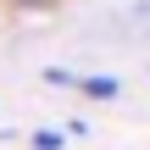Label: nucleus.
Here are the masks:
<instances>
[{
  "label": "nucleus",
  "mask_w": 150,
  "mask_h": 150,
  "mask_svg": "<svg viewBox=\"0 0 150 150\" xmlns=\"http://www.w3.org/2000/svg\"><path fill=\"white\" fill-rule=\"evenodd\" d=\"M72 89H83L89 100H117V95H122V83H117L111 72H89V78H72Z\"/></svg>",
  "instance_id": "f257e3e1"
},
{
  "label": "nucleus",
  "mask_w": 150,
  "mask_h": 150,
  "mask_svg": "<svg viewBox=\"0 0 150 150\" xmlns=\"http://www.w3.org/2000/svg\"><path fill=\"white\" fill-rule=\"evenodd\" d=\"M33 150H61V134L56 128H33Z\"/></svg>",
  "instance_id": "f03ea898"
},
{
  "label": "nucleus",
  "mask_w": 150,
  "mask_h": 150,
  "mask_svg": "<svg viewBox=\"0 0 150 150\" xmlns=\"http://www.w3.org/2000/svg\"><path fill=\"white\" fill-rule=\"evenodd\" d=\"M45 83H50V89H72V72H67V67H45Z\"/></svg>",
  "instance_id": "7ed1b4c3"
}]
</instances>
